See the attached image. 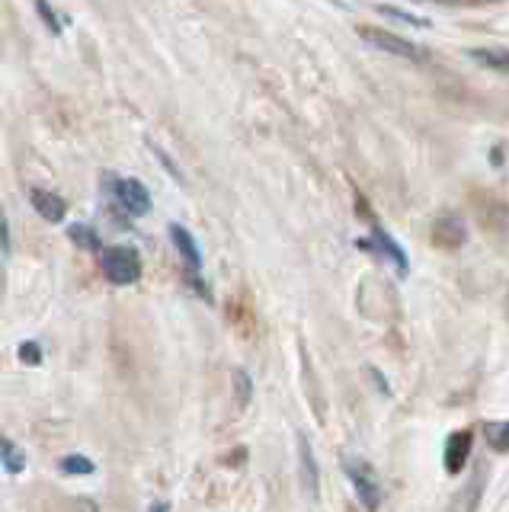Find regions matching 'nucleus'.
I'll list each match as a JSON object with an SVG mask.
<instances>
[{
	"mask_svg": "<svg viewBox=\"0 0 509 512\" xmlns=\"http://www.w3.org/2000/svg\"><path fill=\"white\" fill-rule=\"evenodd\" d=\"M100 263H103V276L113 285H135L141 279V256L135 247H103L100 250Z\"/></svg>",
	"mask_w": 509,
	"mask_h": 512,
	"instance_id": "1",
	"label": "nucleus"
},
{
	"mask_svg": "<svg viewBox=\"0 0 509 512\" xmlns=\"http://www.w3.org/2000/svg\"><path fill=\"white\" fill-rule=\"evenodd\" d=\"M359 36H362V42H369L372 48H378V52H385V55L407 58V61H426V52H423V48H420L417 42L394 36V32H388V29L359 26Z\"/></svg>",
	"mask_w": 509,
	"mask_h": 512,
	"instance_id": "2",
	"label": "nucleus"
},
{
	"mask_svg": "<svg viewBox=\"0 0 509 512\" xmlns=\"http://www.w3.org/2000/svg\"><path fill=\"white\" fill-rule=\"evenodd\" d=\"M343 471H346V477H349V484L356 487L359 503H362L365 509H375V506L381 503L375 471H372L362 458H343Z\"/></svg>",
	"mask_w": 509,
	"mask_h": 512,
	"instance_id": "3",
	"label": "nucleus"
},
{
	"mask_svg": "<svg viewBox=\"0 0 509 512\" xmlns=\"http://www.w3.org/2000/svg\"><path fill=\"white\" fill-rule=\"evenodd\" d=\"M106 180L113 183V192H116V199H119V205L125 208L129 215H135V218H145L148 212H151V192L145 189V183L141 180H119L116 173H106Z\"/></svg>",
	"mask_w": 509,
	"mask_h": 512,
	"instance_id": "4",
	"label": "nucleus"
},
{
	"mask_svg": "<svg viewBox=\"0 0 509 512\" xmlns=\"http://www.w3.org/2000/svg\"><path fill=\"white\" fill-rule=\"evenodd\" d=\"M471 445H474L471 429L452 432L449 442H445V471H449V474H461V471H465L468 455H471Z\"/></svg>",
	"mask_w": 509,
	"mask_h": 512,
	"instance_id": "5",
	"label": "nucleus"
},
{
	"mask_svg": "<svg viewBox=\"0 0 509 512\" xmlns=\"http://www.w3.org/2000/svg\"><path fill=\"white\" fill-rule=\"evenodd\" d=\"M167 234L173 240V247H177L180 260L189 266V272H193V276H199V269H202V250H199V244L193 240V234H189L183 224H170Z\"/></svg>",
	"mask_w": 509,
	"mask_h": 512,
	"instance_id": "6",
	"label": "nucleus"
},
{
	"mask_svg": "<svg viewBox=\"0 0 509 512\" xmlns=\"http://www.w3.org/2000/svg\"><path fill=\"white\" fill-rule=\"evenodd\" d=\"M29 202H33L36 212L49 221V224H58L61 218L68 215V202L58 196V192H49V189H29Z\"/></svg>",
	"mask_w": 509,
	"mask_h": 512,
	"instance_id": "7",
	"label": "nucleus"
},
{
	"mask_svg": "<svg viewBox=\"0 0 509 512\" xmlns=\"http://www.w3.org/2000/svg\"><path fill=\"white\" fill-rule=\"evenodd\" d=\"M465 237H468V228H465V221H461L458 215H442L433 224V240L445 250L461 247V244H465Z\"/></svg>",
	"mask_w": 509,
	"mask_h": 512,
	"instance_id": "8",
	"label": "nucleus"
},
{
	"mask_svg": "<svg viewBox=\"0 0 509 512\" xmlns=\"http://www.w3.org/2000/svg\"><path fill=\"white\" fill-rule=\"evenodd\" d=\"M298 458H301V477H305V487L314 496L321 480H317V461H314V452H311V442L305 436H298Z\"/></svg>",
	"mask_w": 509,
	"mask_h": 512,
	"instance_id": "9",
	"label": "nucleus"
},
{
	"mask_svg": "<svg viewBox=\"0 0 509 512\" xmlns=\"http://www.w3.org/2000/svg\"><path fill=\"white\" fill-rule=\"evenodd\" d=\"M68 237H71V244L74 247H81V250H87V253H100L103 250V240H100V234L90 228V224H71L68 228Z\"/></svg>",
	"mask_w": 509,
	"mask_h": 512,
	"instance_id": "10",
	"label": "nucleus"
},
{
	"mask_svg": "<svg viewBox=\"0 0 509 512\" xmlns=\"http://www.w3.org/2000/svg\"><path fill=\"white\" fill-rule=\"evenodd\" d=\"M471 58L477 64H484V68H490V71L509 74V48H474Z\"/></svg>",
	"mask_w": 509,
	"mask_h": 512,
	"instance_id": "11",
	"label": "nucleus"
},
{
	"mask_svg": "<svg viewBox=\"0 0 509 512\" xmlns=\"http://www.w3.org/2000/svg\"><path fill=\"white\" fill-rule=\"evenodd\" d=\"M372 244H375V250H381L385 256H391V263H394L397 269L407 272V253H404L401 247H397L394 240H391L385 231H381V228H375V231H372Z\"/></svg>",
	"mask_w": 509,
	"mask_h": 512,
	"instance_id": "12",
	"label": "nucleus"
},
{
	"mask_svg": "<svg viewBox=\"0 0 509 512\" xmlns=\"http://www.w3.org/2000/svg\"><path fill=\"white\" fill-rule=\"evenodd\" d=\"M0 461H4V468L10 471V474H23V468H26V452L20 445H13V442H0Z\"/></svg>",
	"mask_w": 509,
	"mask_h": 512,
	"instance_id": "13",
	"label": "nucleus"
},
{
	"mask_svg": "<svg viewBox=\"0 0 509 512\" xmlns=\"http://www.w3.org/2000/svg\"><path fill=\"white\" fill-rule=\"evenodd\" d=\"M484 439L493 452H509V420L506 423H484Z\"/></svg>",
	"mask_w": 509,
	"mask_h": 512,
	"instance_id": "14",
	"label": "nucleus"
},
{
	"mask_svg": "<svg viewBox=\"0 0 509 512\" xmlns=\"http://www.w3.org/2000/svg\"><path fill=\"white\" fill-rule=\"evenodd\" d=\"M58 468L65 471V474H71V477H84V474L97 471V464H93L87 455H65V458L58 461Z\"/></svg>",
	"mask_w": 509,
	"mask_h": 512,
	"instance_id": "15",
	"label": "nucleus"
},
{
	"mask_svg": "<svg viewBox=\"0 0 509 512\" xmlns=\"http://www.w3.org/2000/svg\"><path fill=\"white\" fill-rule=\"evenodd\" d=\"M234 388H237V404L247 407L250 397H253V381H250V375L244 372V368H237V372H234Z\"/></svg>",
	"mask_w": 509,
	"mask_h": 512,
	"instance_id": "16",
	"label": "nucleus"
},
{
	"mask_svg": "<svg viewBox=\"0 0 509 512\" xmlns=\"http://www.w3.org/2000/svg\"><path fill=\"white\" fill-rule=\"evenodd\" d=\"M36 13H39V20L45 23V29H49L52 36H58V32H61V20L55 16V10H52L49 0H36Z\"/></svg>",
	"mask_w": 509,
	"mask_h": 512,
	"instance_id": "17",
	"label": "nucleus"
},
{
	"mask_svg": "<svg viewBox=\"0 0 509 512\" xmlns=\"http://www.w3.org/2000/svg\"><path fill=\"white\" fill-rule=\"evenodd\" d=\"M17 356H20L23 365H42V346L33 343V340H26V343H20Z\"/></svg>",
	"mask_w": 509,
	"mask_h": 512,
	"instance_id": "18",
	"label": "nucleus"
},
{
	"mask_svg": "<svg viewBox=\"0 0 509 512\" xmlns=\"http://www.w3.org/2000/svg\"><path fill=\"white\" fill-rule=\"evenodd\" d=\"M381 13H385V16H391V20H397V23H410V26H420V29H426V26H429V23L423 20V16H413V13H407V10L381 7Z\"/></svg>",
	"mask_w": 509,
	"mask_h": 512,
	"instance_id": "19",
	"label": "nucleus"
},
{
	"mask_svg": "<svg viewBox=\"0 0 509 512\" xmlns=\"http://www.w3.org/2000/svg\"><path fill=\"white\" fill-rule=\"evenodd\" d=\"M0 250L10 253V224H7L4 212H0Z\"/></svg>",
	"mask_w": 509,
	"mask_h": 512,
	"instance_id": "20",
	"label": "nucleus"
},
{
	"mask_svg": "<svg viewBox=\"0 0 509 512\" xmlns=\"http://www.w3.org/2000/svg\"><path fill=\"white\" fill-rule=\"evenodd\" d=\"M426 4H439V7H458L461 0H426Z\"/></svg>",
	"mask_w": 509,
	"mask_h": 512,
	"instance_id": "21",
	"label": "nucleus"
},
{
	"mask_svg": "<svg viewBox=\"0 0 509 512\" xmlns=\"http://www.w3.org/2000/svg\"><path fill=\"white\" fill-rule=\"evenodd\" d=\"M148 509H151V512H164V509H170V503H164V500H154Z\"/></svg>",
	"mask_w": 509,
	"mask_h": 512,
	"instance_id": "22",
	"label": "nucleus"
},
{
	"mask_svg": "<svg viewBox=\"0 0 509 512\" xmlns=\"http://www.w3.org/2000/svg\"><path fill=\"white\" fill-rule=\"evenodd\" d=\"M4 285H7V272H4V263H0V295H4Z\"/></svg>",
	"mask_w": 509,
	"mask_h": 512,
	"instance_id": "23",
	"label": "nucleus"
}]
</instances>
